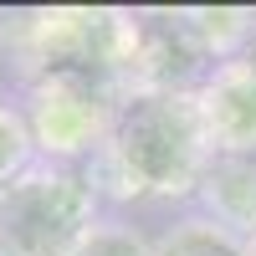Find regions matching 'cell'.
<instances>
[{
    "label": "cell",
    "mask_w": 256,
    "mask_h": 256,
    "mask_svg": "<svg viewBox=\"0 0 256 256\" xmlns=\"http://www.w3.org/2000/svg\"><path fill=\"white\" fill-rule=\"evenodd\" d=\"M98 226V190L77 169H26L0 190V256H72Z\"/></svg>",
    "instance_id": "2"
},
{
    "label": "cell",
    "mask_w": 256,
    "mask_h": 256,
    "mask_svg": "<svg viewBox=\"0 0 256 256\" xmlns=\"http://www.w3.org/2000/svg\"><path fill=\"white\" fill-rule=\"evenodd\" d=\"M128 92L108 88V82H92V77H67V72H52V77H36L31 82V138L36 148H46L56 159H72V154H98L102 134L113 123V108Z\"/></svg>",
    "instance_id": "3"
},
{
    "label": "cell",
    "mask_w": 256,
    "mask_h": 256,
    "mask_svg": "<svg viewBox=\"0 0 256 256\" xmlns=\"http://www.w3.org/2000/svg\"><path fill=\"white\" fill-rule=\"evenodd\" d=\"M216 148L205 138L195 92H144L134 88L102 134V148L88 164V180L118 200H180L200 190Z\"/></svg>",
    "instance_id": "1"
},
{
    "label": "cell",
    "mask_w": 256,
    "mask_h": 256,
    "mask_svg": "<svg viewBox=\"0 0 256 256\" xmlns=\"http://www.w3.org/2000/svg\"><path fill=\"white\" fill-rule=\"evenodd\" d=\"M200 195L210 205V220L230 236H256V164L246 154H216L200 174Z\"/></svg>",
    "instance_id": "6"
},
{
    "label": "cell",
    "mask_w": 256,
    "mask_h": 256,
    "mask_svg": "<svg viewBox=\"0 0 256 256\" xmlns=\"http://www.w3.org/2000/svg\"><path fill=\"white\" fill-rule=\"evenodd\" d=\"M246 159H251V164H256V148H251V154H246Z\"/></svg>",
    "instance_id": "13"
},
{
    "label": "cell",
    "mask_w": 256,
    "mask_h": 256,
    "mask_svg": "<svg viewBox=\"0 0 256 256\" xmlns=\"http://www.w3.org/2000/svg\"><path fill=\"white\" fill-rule=\"evenodd\" d=\"M31 159H36V138H31L26 113L10 108V102H0V190L26 174Z\"/></svg>",
    "instance_id": "9"
},
{
    "label": "cell",
    "mask_w": 256,
    "mask_h": 256,
    "mask_svg": "<svg viewBox=\"0 0 256 256\" xmlns=\"http://www.w3.org/2000/svg\"><path fill=\"white\" fill-rule=\"evenodd\" d=\"M184 20L220 67H226V56L241 62L251 52V41H256V10H226V6L210 10V6H200V10H184Z\"/></svg>",
    "instance_id": "7"
},
{
    "label": "cell",
    "mask_w": 256,
    "mask_h": 256,
    "mask_svg": "<svg viewBox=\"0 0 256 256\" xmlns=\"http://www.w3.org/2000/svg\"><path fill=\"white\" fill-rule=\"evenodd\" d=\"M220 62L200 46L184 10H148L134 16V67L128 82L144 92H200Z\"/></svg>",
    "instance_id": "4"
},
{
    "label": "cell",
    "mask_w": 256,
    "mask_h": 256,
    "mask_svg": "<svg viewBox=\"0 0 256 256\" xmlns=\"http://www.w3.org/2000/svg\"><path fill=\"white\" fill-rule=\"evenodd\" d=\"M241 62H246V67H251V72H256V41H251V52H246V56H241Z\"/></svg>",
    "instance_id": "11"
},
{
    "label": "cell",
    "mask_w": 256,
    "mask_h": 256,
    "mask_svg": "<svg viewBox=\"0 0 256 256\" xmlns=\"http://www.w3.org/2000/svg\"><path fill=\"white\" fill-rule=\"evenodd\" d=\"M72 256H154V246H148L134 226H98Z\"/></svg>",
    "instance_id": "10"
},
{
    "label": "cell",
    "mask_w": 256,
    "mask_h": 256,
    "mask_svg": "<svg viewBox=\"0 0 256 256\" xmlns=\"http://www.w3.org/2000/svg\"><path fill=\"white\" fill-rule=\"evenodd\" d=\"M205 138L216 154H251L256 148V72L246 62H226L195 92Z\"/></svg>",
    "instance_id": "5"
},
{
    "label": "cell",
    "mask_w": 256,
    "mask_h": 256,
    "mask_svg": "<svg viewBox=\"0 0 256 256\" xmlns=\"http://www.w3.org/2000/svg\"><path fill=\"white\" fill-rule=\"evenodd\" d=\"M246 256H256V236H251V241H246Z\"/></svg>",
    "instance_id": "12"
},
{
    "label": "cell",
    "mask_w": 256,
    "mask_h": 256,
    "mask_svg": "<svg viewBox=\"0 0 256 256\" xmlns=\"http://www.w3.org/2000/svg\"><path fill=\"white\" fill-rule=\"evenodd\" d=\"M154 256H246V241L216 220H184L154 241Z\"/></svg>",
    "instance_id": "8"
}]
</instances>
